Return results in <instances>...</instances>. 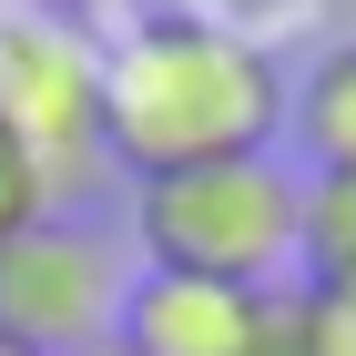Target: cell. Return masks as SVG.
Here are the masks:
<instances>
[{
	"instance_id": "obj_11",
	"label": "cell",
	"mask_w": 356,
	"mask_h": 356,
	"mask_svg": "<svg viewBox=\"0 0 356 356\" xmlns=\"http://www.w3.org/2000/svg\"><path fill=\"white\" fill-rule=\"evenodd\" d=\"M41 10H51V21H72V31H92V41H102V31H122V21H143V10H153V0H41Z\"/></svg>"
},
{
	"instance_id": "obj_1",
	"label": "cell",
	"mask_w": 356,
	"mask_h": 356,
	"mask_svg": "<svg viewBox=\"0 0 356 356\" xmlns=\"http://www.w3.org/2000/svg\"><path fill=\"white\" fill-rule=\"evenodd\" d=\"M285 122V82L275 51L245 41L214 10H143L102 41V163H122L133 184L193 163H245L265 153Z\"/></svg>"
},
{
	"instance_id": "obj_12",
	"label": "cell",
	"mask_w": 356,
	"mask_h": 356,
	"mask_svg": "<svg viewBox=\"0 0 356 356\" xmlns=\"http://www.w3.org/2000/svg\"><path fill=\"white\" fill-rule=\"evenodd\" d=\"M92 356H112V346H92Z\"/></svg>"
},
{
	"instance_id": "obj_10",
	"label": "cell",
	"mask_w": 356,
	"mask_h": 356,
	"mask_svg": "<svg viewBox=\"0 0 356 356\" xmlns=\"http://www.w3.org/2000/svg\"><path fill=\"white\" fill-rule=\"evenodd\" d=\"M31 214H51V193L31 184V163H21V153H10V143H0V234H21Z\"/></svg>"
},
{
	"instance_id": "obj_2",
	"label": "cell",
	"mask_w": 356,
	"mask_h": 356,
	"mask_svg": "<svg viewBox=\"0 0 356 356\" xmlns=\"http://www.w3.org/2000/svg\"><path fill=\"white\" fill-rule=\"evenodd\" d=\"M296 204L305 173H285L275 153L245 163H193L133 184V245L153 275H204V285H285L296 265Z\"/></svg>"
},
{
	"instance_id": "obj_5",
	"label": "cell",
	"mask_w": 356,
	"mask_h": 356,
	"mask_svg": "<svg viewBox=\"0 0 356 356\" xmlns=\"http://www.w3.org/2000/svg\"><path fill=\"white\" fill-rule=\"evenodd\" d=\"M265 296V285H254ZM245 285H204V275H153L143 265L122 296H112V356H234L254 316Z\"/></svg>"
},
{
	"instance_id": "obj_4",
	"label": "cell",
	"mask_w": 356,
	"mask_h": 356,
	"mask_svg": "<svg viewBox=\"0 0 356 356\" xmlns=\"http://www.w3.org/2000/svg\"><path fill=\"white\" fill-rule=\"evenodd\" d=\"M112 254L82 224L31 214L21 234H0V346L10 356H92L112 336Z\"/></svg>"
},
{
	"instance_id": "obj_7",
	"label": "cell",
	"mask_w": 356,
	"mask_h": 356,
	"mask_svg": "<svg viewBox=\"0 0 356 356\" xmlns=\"http://www.w3.org/2000/svg\"><path fill=\"white\" fill-rule=\"evenodd\" d=\"M296 265H305V285H356V173H305Z\"/></svg>"
},
{
	"instance_id": "obj_9",
	"label": "cell",
	"mask_w": 356,
	"mask_h": 356,
	"mask_svg": "<svg viewBox=\"0 0 356 356\" xmlns=\"http://www.w3.org/2000/svg\"><path fill=\"white\" fill-rule=\"evenodd\" d=\"M305 326L316 356H356V285H305Z\"/></svg>"
},
{
	"instance_id": "obj_6",
	"label": "cell",
	"mask_w": 356,
	"mask_h": 356,
	"mask_svg": "<svg viewBox=\"0 0 356 356\" xmlns=\"http://www.w3.org/2000/svg\"><path fill=\"white\" fill-rule=\"evenodd\" d=\"M285 122H296V143L316 153V173H356V41H336V51L305 72V92L285 102Z\"/></svg>"
},
{
	"instance_id": "obj_8",
	"label": "cell",
	"mask_w": 356,
	"mask_h": 356,
	"mask_svg": "<svg viewBox=\"0 0 356 356\" xmlns=\"http://www.w3.org/2000/svg\"><path fill=\"white\" fill-rule=\"evenodd\" d=\"M234 356H316V326H305V285H265L245 316V346Z\"/></svg>"
},
{
	"instance_id": "obj_13",
	"label": "cell",
	"mask_w": 356,
	"mask_h": 356,
	"mask_svg": "<svg viewBox=\"0 0 356 356\" xmlns=\"http://www.w3.org/2000/svg\"><path fill=\"white\" fill-rule=\"evenodd\" d=\"M0 356H10V346H0Z\"/></svg>"
},
{
	"instance_id": "obj_3",
	"label": "cell",
	"mask_w": 356,
	"mask_h": 356,
	"mask_svg": "<svg viewBox=\"0 0 356 356\" xmlns=\"http://www.w3.org/2000/svg\"><path fill=\"white\" fill-rule=\"evenodd\" d=\"M0 143L61 193L102 163V41L51 10H0Z\"/></svg>"
}]
</instances>
